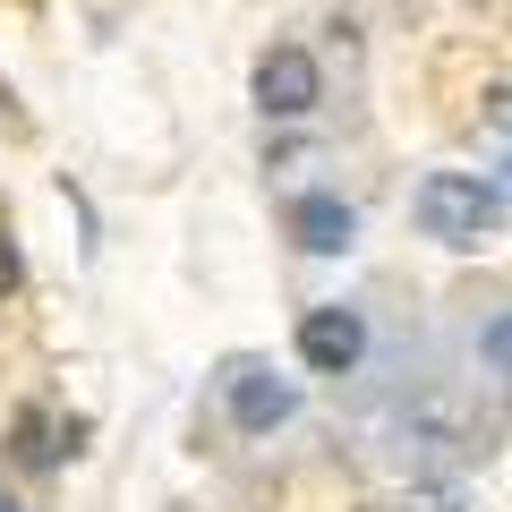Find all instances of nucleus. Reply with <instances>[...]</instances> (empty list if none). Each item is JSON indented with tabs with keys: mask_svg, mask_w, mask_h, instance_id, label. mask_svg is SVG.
I'll return each mask as SVG.
<instances>
[{
	"mask_svg": "<svg viewBox=\"0 0 512 512\" xmlns=\"http://www.w3.org/2000/svg\"><path fill=\"white\" fill-rule=\"evenodd\" d=\"M0 291H18V248L0 239Z\"/></svg>",
	"mask_w": 512,
	"mask_h": 512,
	"instance_id": "obj_6",
	"label": "nucleus"
},
{
	"mask_svg": "<svg viewBox=\"0 0 512 512\" xmlns=\"http://www.w3.org/2000/svg\"><path fill=\"white\" fill-rule=\"evenodd\" d=\"M0 512H18V504H9V495H0Z\"/></svg>",
	"mask_w": 512,
	"mask_h": 512,
	"instance_id": "obj_7",
	"label": "nucleus"
},
{
	"mask_svg": "<svg viewBox=\"0 0 512 512\" xmlns=\"http://www.w3.org/2000/svg\"><path fill=\"white\" fill-rule=\"evenodd\" d=\"M222 402H231L239 436H274V427L299 410V384L274 376V367H231V376H222Z\"/></svg>",
	"mask_w": 512,
	"mask_h": 512,
	"instance_id": "obj_3",
	"label": "nucleus"
},
{
	"mask_svg": "<svg viewBox=\"0 0 512 512\" xmlns=\"http://www.w3.org/2000/svg\"><path fill=\"white\" fill-rule=\"evenodd\" d=\"M316 103H325V69H316V52L274 43V52L256 60V111H265V120H308Z\"/></svg>",
	"mask_w": 512,
	"mask_h": 512,
	"instance_id": "obj_2",
	"label": "nucleus"
},
{
	"mask_svg": "<svg viewBox=\"0 0 512 512\" xmlns=\"http://www.w3.org/2000/svg\"><path fill=\"white\" fill-rule=\"evenodd\" d=\"M419 222L444 248H478L504 222V180L495 171H427L419 180Z\"/></svg>",
	"mask_w": 512,
	"mask_h": 512,
	"instance_id": "obj_1",
	"label": "nucleus"
},
{
	"mask_svg": "<svg viewBox=\"0 0 512 512\" xmlns=\"http://www.w3.org/2000/svg\"><path fill=\"white\" fill-rule=\"evenodd\" d=\"M291 239H299L308 256H342L350 239H359V214H350L342 197H325V188H316V197L291 205Z\"/></svg>",
	"mask_w": 512,
	"mask_h": 512,
	"instance_id": "obj_5",
	"label": "nucleus"
},
{
	"mask_svg": "<svg viewBox=\"0 0 512 512\" xmlns=\"http://www.w3.org/2000/svg\"><path fill=\"white\" fill-rule=\"evenodd\" d=\"M359 350H367L359 308H308V316H299V359H308L316 376H350Z\"/></svg>",
	"mask_w": 512,
	"mask_h": 512,
	"instance_id": "obj_4",
	"label": "nucleus"
}]
</instances>
